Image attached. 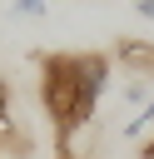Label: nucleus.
Returning <instances> with one entry per match:
<instances>
[{"label":"nucleus","mask_w":154,"mask_h":159,"mask_svg":"<svg viewBox=\"0 0 154 159\" xmlns=\"http://www.w3.org/2000/svg\"><path fill=\"white\" fill-rule=\"evenodd\" d=\"M40 104L55 124V144L65 149L79 129H89L94 119L79 104V55H40Z\"/></svg>","instance_id":"obj_1"},{"label":"nucleus","mask_w":154,"mask_h":159,"mask_svg":"<svg viewBox=\"0 0 154 159\" xmlns=\"http://www.w3.org/2000/svg\"><path fill=\"white\" fill-rule=\"evenodd\" d=\"M109 55H99V50H84L79 55V104H84V114L94 119V109H99V99H104V89H109Z\"/></svg>","instance_id":"obj_2"},{"label":"nucleus","mask_w":154,"mask_h":159,"mask_svg":"<svg viewBox=\"0 0 154 159\" xmlns=\"http://www.w3.org/2000/svg\"><path fill=\"white\" fill-rule=\"evenodd\" d=\"M109 60H119L134 80H154V45L149 40H134V35H124L119 45H114V55Z\"/></svg>","instance_id":"obj_3"},{"label":"nucleus","mask_w":154,"mask_h":159,"mask_svg":"<svg viewBox=\"0 0 154 159\" xmlns=\"http://www.w3.org/2000/svg\"><path fill=\"white\" fill-rule=\"evenodd\" d=\"M124 139H144V134H154V99L134 114V119H124V129H119Z\"/></svg>","instance_id":"obj_4"},{"label":"nucleus","mask_w":154,"mask_h":159,"mask_svg":"<svg viewBox=\"0 0 154 159\" xmlns=\"http://www.w3.org/2000/svg\"><path fill=\"white\" fill-rule=\"evenodd\" d=\"M20 129H15V109H10V80H0V144H10Z\"/></svg>","instance_id":"obj_5"},{"label":"nucleus","mask_w":154,"mask_h":159,"mask_svg":"<svg viewBox=\"0 0 154 159\" xmlns=\"http://www.w3.org/2000/svg\"><path fill=\"white\" fill-rule=\"evenodd\" d=\"M149 99H154V89H149V80H129V84H124V104H129V109H144Z\"/></svg>","instance_id":"obj_6"},{"label":"nucleus","mask_w":154,"mask_h":159,"mask_svg":"<svg viewBox=\"0 0 154 159\" xmlns=\"http://www.w3.org/2000/svg\"><path fill=\"white\" fill-rule=\"evenodd\" d=\"M45 0H15V15H30V20H45Z\"/></svg>","instance_id":"obj_7"},{"label":"nucleus","mask_w":154,"mask_h":159,"mask_svg":"<svg viewBox=\"0 0 154 159\" xmlns=\"http://www.w3.org/2000/svg\"><path fill=\"white\" fill-rule=\"evenodd\" d=\"M134 15L139 20H154V0H134Z\"/></svg>","instance_id":"obj_8"},{"label":"nucleus","mask_w":154,"mask_h":159,"mask_svg":"<svg viewBox=\"0 0 154 159\" xmlns=\"http://www.w3.org/2000/svg\"><path fill=\"white\" fill-rule=\"evenodd\" d=\"M139 159H154V134H149V139L139 144Z\"/></svg>","instance_id":"obj_9"},{"label":"nucleus","mask_w":154,"mask_h":159,"mask_svg":"<svg viewBox=\"0 0 154 159\" xmlns=\"http://www.w3.org/2000/svg\"><path fill=\"white\" fill-rule=\"evenodd\" d=\"M0 159H5V144H0Z\"/></svg>","instance_id":"obj_10"},{"label":"nucleus","mask_w":154,"mask_h":159,"mask_svg":"<svg viewBox=\"0 0 154 159\" xmlns=\"http://www.w3.org/2000/svg\"><path fill=\"white\" fill-rule=\"evenodd\" d=\"M60 159H65V154H60Z\"/></svg>","instance_id":"obj_11"}]
</instances>
